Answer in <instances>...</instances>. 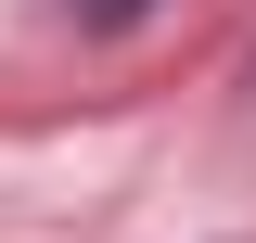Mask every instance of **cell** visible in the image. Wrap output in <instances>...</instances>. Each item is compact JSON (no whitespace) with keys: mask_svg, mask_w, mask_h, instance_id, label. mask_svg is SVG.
Instances as JSON below:
<instances>
[{"mask_svg":"<svg viewBox=\"0 0 256 243\" xmlns=\"http://www.w3.org/2000/svg\"><path fill=\"white\" fill-rule=\"evenodd\" d=\"M77 13H90V26H141L154 0H77Z\"/></svg>","mask_w":256,"mask_h":243,"instance_id":"6da1fadb","label":"cell"}]
</instances>
